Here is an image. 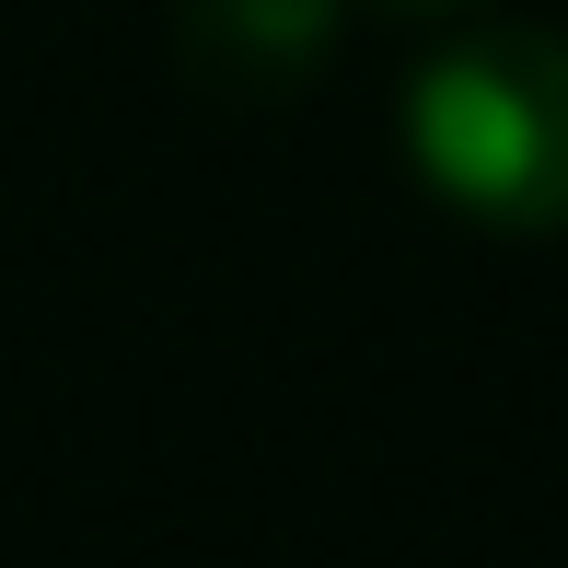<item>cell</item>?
<instances>
[{
  "instance_id": "6da1fadb",
  "label": "cell",
  "mask_w": 568,
  "mask_h": 568,
  "mask_svg": "<svg viewBox=\"0 0 568 568\" xmlns=\"http://www.w3.org/2000/svg\"><path fill=\"white\" fill-rule=\"evenodd\" d=\"M406 163L487 232H568V36L499 23L406 82Z\"/></svg>"
},
{
  "instance_id": "7a4b0ae2",
  "label": "cell",
  "mask_w": 568,
  "mask_h": 568,
  "mask_svg": "<svg viewBox=\"0 0 568 568\" xmlns=\"http://www.w3.org/2000/svg\"><path fill=\"white\" fill-rule=\"evenodd\" d=\"M174 36H186L197 82H221V93H291L302 70L325 59V36H337V0H186Z\"/></svg>"
}]
</instances>
